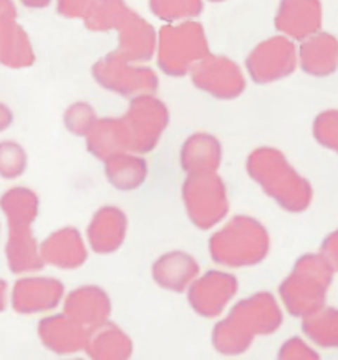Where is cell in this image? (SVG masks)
Wrapping results in <instances>:
<instances>
[{"mask_svg": "<svg viewBox=\"0 0 338 360\" xmlns=\"http://www.w3.org/2000/svg\"><path fill=\"white\" fill-rule=\"evenodd\" d=\"M284 322L282 307L274 294L256 292L230 309L212 329V347L222 355H240L251 349L259 335H271Z\"/></svg>", "mask_w": 338, "mask_h": 360, "instance_id": "1", "label": "cell"}, {"mask_svg": "<svg viewBox=\"0 0 338 360\" xmlns=\"http://www.w3.org/2000/svg\"><path fill=\"white\" fill-rule=\"evenodd\" d=\"M245 172L287 213H304L312 205V184L290 165L279 148H256L247 156Z\"/></svg>", "mask_w": 338, "mask_h": 360, "instance_id": "2", "label": "cell"}, {"mask_svg": "<svg viewBox=\"0 0 338 360\" xmlns=\"http://www.w3.org/2000/svg\"><path fill=\"white\" fill-rule=\"evenodd\" d=\"M271 251V234L261 221L238 214L217 229L209 239L212 261L222 267L244 269L266 259Z\"/></svg>", "mask_w": 338, "mask_h": 360, "instance_id": "3", "label": "cell"}, {"mask_svg": "<svg viewBox=\"0 0 338 360\" xmlns=\"http://www.w3.org/2000/svg\"><path fill=\"white\" fill-rule=\"evenodd\" d=\"M335 271L323 259L322 254H304L294 269L282 281L280 301L290 316L305 319L325 307L327 292Z\"/></svg>", "mask_w": 338, "mask_h": 360, "instance_id": "4", "label": "cell"}, {"mask_svg": "<svg viewBox=\"0 0 338 360\" xmlns=\"http://www.w3.org/2000/svg\"><path fill=\"white\" fill-rule=\"evenodd\" d=\"M206 30L199 22L184 20L163 27L157 34V67L168 77H184L209 55Z\"/></svg>", "mask_w": 338, "mask_h": 360, "instance_id": "5", "label": "cell"}, {"mask_svg": "<svg viewBox=\"0 0 338 360\" xmlns=\"http://www.w3.org/2000/svg\"><path fill=\"white\" fill-rule=\"evenodd\" d=\"M181 196L188 218L201 231L216 228L229 213L228 188L217 173L186 174Z\"/></svg>", "mask_w": 338, "mask_h": 360, "instance_id": "6", "label": "cell"}, {"mask_svg": "<svg viewBox=\"0 0 338 360\" xmlns=\"http://www.w3.org/2000/svg\"><path fill=\"white\" fill-rule=\"evenodd\" d=\"M122 123L129 153L148 155L160 145L161 136L169 127V110L156 95H141L129 100Z\"/></svg>", "mask_w": 338, "mask_h": 360, "instance_id": "7", "label": "cell"}, {"mask_svg": "<svg viewBox=\"0 0 338 360\" xmlns=\"http://www.w3.org/2000/svg\"><path fill=\"white\" fill-rule=\"evenodd\" d=\"M91 75L101 89L128 100L141 95H155L160 89V80L152 68L128 62L115 52L100 58L91 68Z\"/></svg>", "mask_w": 338, "mask_h": 360, "instance_id": "8", "label": "cell"}, {"mask_svg": "<svg viewBox=\"0 0 338 360\" xmlns=\"http://www.w3.org/2000/svg\"><path fill=\"white\" fill-rule=\"evenodd\" d=\"M297 63L299 52L292 39L285 35H275L252 49L245 60V68L254 83L268 85L292 75L297 68Z\"/></svg>", "mask_w": 338, "mask_h": 360, "instance_id": "9", "label": "cell"}, {"mask_svg": "<svg viewBox=\"0 0 338 360\" xmlns=\"http://www.w3.org/2000/svg\"><path fill=\"white\" fill-rule=\"evenodd\" d=\"M197 90L217 100L239 98L245 90V77L234 60L209 53L189 72Z\"/></svg>", "mask_w": 338, "mask_h": 360, "instance_id": "10", "label": "cell"}, {"mask_svg": "<svg viewBox=\"0 0 338 360\" xmlns=\"http://www.w3.org/2000/svg\"><path fill=\"white\" fill-rule=\"evenodd\" d=\"M238 290L239 281L235 276L214 269L193 281L188 288V301L197 316L216 319L226 311Z\"/></svg>", "mask_w": 338, "mask_h": 360, "instance_id": "11", "label": "cell"}, {"mask_svg": "<svg viewBox=\"0 0 338 360\" xmlns=\"http://www.w3.org/2000/svg\"><path fill=\"white\" fill-rule=\"evenodd\" d=\"M63 297L65 285L58 279L29 276L18 279L13 285L11 302L15 312L32 316L53 311L63 302Z\"/></svg>", "mask_w": 338, "mask_h": 360, "instance_id": "12", "label": "cell"}, {"mask_svg": "<svg viewBox=\"0 0 338 360\" xmlns=\"http://www.w3.org/2000/svg\"><path fill=\"white\" fill-rule=\"evenodd\" d=\"M275 29L292 40L304 41L322 29L320 0H280Z\"/></svg>", "mask_w": 338, "mask_h": 360, "instance_id": "13", "label": "cell"}, {"mask_svg": "<svg viewBox=\"0 0 338 360\" xmlns=\"http://www.w3.org/2000/svg\"><path fill=\"white\" fill-rule=\"evenodd\" d=\"M128 234V218L117 206H103L86 228V243L96 254H113L123 246Z\"/></svg>", "mask_w": 338, "mask_h": 360, "instance_id": "14", "label": "cell"}, {"mask_svg": "<svg viewBox=\"0 0 338 360\" xmlns=\"http://www.w3.org/2000/svg\"><path fill=\"white\" fill-rule=\"evenodd\" d=\"M40 252L45 264L57 269L73 271L85 264L88 259V248L82 233L72 226L53 231L40 244Z\"/></svg>", "mask_w": 338, "mask_h": 360, "instance_id": "15", "label": "cell"}, {"mask_svg": "<svg viewBox=\"0 0 338 360\" xmlns=\"http://www.w3.org/2000/svg\"><path fill=\"white\" fill-rule=\"evenodd\" d=\"M86 330V327L65 312L44 317L37 327L44 347L58 355L77 354L85 349Z\"/></svg>", "mask_w": 338, "mask_h": 360, "instance_id": "16", "label": "cell"}, {"mask_svg": "<svg viewBox=\"0 0 338 360\" xmlns=\"http://www.w3.org/2000/svg\"><path fill=\"white\" fill-rule=\"evenodd\" d=\"M63 312L90 329L110 319L111 299L100 285H82L65 295Z\"/></svg>", "mask_w": 338, "mask_h": 360, "instance_id": "17", "label": "cell"}, {"mask_svg": "<svg viewBox=\"0 0 338 360\" xmlns=\"http://www.w3.org/2000/svg\"><path fill=\"white\" fill-rule=\"evenodd\" d=\"M156 49L155 27L134 12V15L118 30V47L113 52L128 62L145 63L155 57Z\"/></svg>", "mask_w": 338, "mask_h": 360, "instance_id": "18", "label": "cell"}, {"mask_svg": "<svg viewBox=\"0 0 338 360\" xmlns=\"http://www.w3.org/2000/svg\"><path fill=\"white\" fill-rule=\"evenodd\" d=\"M199 262L184 251L164 252L152 262V281L166 290L184 292L199 276Z\"/></svg>", "mask_w": 338, "mask_h": 360, "instance_id": "19", "label": "cell"}, {"mask_svg": "<svg viewBox=\"0 0 338 360\" xmlns=\"http://www.w3.org/2000/svg\"><path fill=\"white\" fill-rule=\"evenodd\" d=\"M85 354L95 360H126L133 354V340L113 322L105 321L86 330Z\"/></svg>", "mask_w": 338, "mask_h": 360, "instance_id": "20", "label": "cell"}, {"mask_svg": "<svg viewBox=\"0 0 338 360\" xmlns=\"http://www.w3.org/2000/svg\"><path fill=\"white\" fill-rule=\"evenodd\" d=\"M222 145L211 133H193L183 143L179 163L186 174L217 173L222 165Z\"/></svg>", "mask_w": 338, "mask_h": 360, "instance_id": "21", "label": "cell"}, {"mask_svg": "<svg viewBox=\"0 0 338 360\" xmlns=\"http://www.w3.org/2000/svg\"><path fill=\"white\" fill-rule=\"evenodd\" d=\"M299 63L312 77H328L338 68V39L327 32H318L302 41Z\"/></svg>", "mask_w": 338, "mask_h": 360, "instance_id": "22", "label": "cell"}, {"mask_svg": "<svg viewBox=\"0 0 338 360\" xmlns=\"http://www.w3.org/2000/svg\"><path fill=\"white\" fill-rule=\"evenodd\" d=\"M6 257L8 269L13 274H29V272L40 271L45 266L40 244L37 243L32 226L8 228Z\"/></svg>", "mask_w": 338, "mask_h": 360, "instance_id": "23", "label": "cell"}, {"mask_svg": "<svg viewBox=\"0 0 338 360\" xmlns=\"http://www.w3.org/2000/svg\"><path fill=\"white\" fill-rule=\"evenodd\" d=\"M35 63V50L30 37L17 20L0 24V65L29 68Z\"/></svg>", "mask_w": 338, "mask_h": 360, "instance_id": "24", "label": "cell"}, {"mask_svg": "<svg viewBox=\"0 0 338 360\" xmlns=\"http://www.w3.org/2000/svg\"><path fill=\"white\" fill-rule=\"evenodd\" d=\"M86 150L100 161L128 151L122 118H98L85 135Z\"/></svg>", "mask_w": 338, "mask_h": 360, "instance_id": "25", "label": "cell"}, {"mask_svg": "<svg viewBox=\"0 0 338 360\" xmlns=\"http://www.w3.org/2000/svg\"><path fill=\"white\" fill-rule=\"evenodd\" d=\"M105 163V174L110 184L119 191H134L148 178V163L143 155L123 151L111 156Z\"/></svg>", "mask_w": 338, "mask_h": 360, "instance_id": "26", "label": "cell"}, {"mask_svg": "<svg viewBox=\"0 0 338 360\" xmlns=\"http://www.w3.org/2000/svg\"><path fill=\"white\" fill-rule=\"evenodd\" d=\"M0 210L6 216L8 228H25L39 218L40 200L34 189L15 186L0 198Z\"/></svg>", "mask_w": 338, "mask_h": 360, "instance_id": "27", "label": "cell"}, {"mask_svg": "<svg viewBox=\"0 0 338 360\" xmlns=\"http://www.w3.org/2000/svg\"><path fill=\"white\" fill-rule=\"evenodd\" d=\"M133 15L124 0H93L83 22L90 32H110L122 29Z\"/></svg>", "mask_w": 338, "mask_h": 360, "instance_id": "28", "label": "cell"}, {"mask_svg": "<svg viewBox=\"0 0 338 360\" xmlns=\"http://www.w3.org/2000/svg\"><path fill=\"white\" fill-rule=\"evenodd\" d=\"M302 330L318 347L338 349V309L322 307L318 312L305 317Z\"/></svg>", "mask_w": 338, "mask_h": 360, "instance_id": "29", "label": "cell"}, {"mask_svg": "<svg viewBox=\"0 0 338 360\" xmlns=\"http://www.w3.org/2000/svg\"><path fill=\"white\" fill-rule=\"evenodd\" d=\"M150 8L161 20L176 24L197 17L202 12V0H150Z\"/></svg>", "mask_w": 338, "mask_h": 360, "instance_id": "30", "label": "cell"}, {"mask_svg": "<svg viewBox=\"0 0 338 360\" xmlns=\"http://www.w3.org/2000/svg\"><path fill=\"white\" fill-rule=\"evenodd\" d=\"M29 156L15 141H0V178L15 179L25 173Z\"/></svg>", "mask_w": 338, "mask_h": 360, "instance_id": "31", "label": "cell"}, {"mask_svg": "<svg viewBox=\"0 0 338 360\" xmlns=\"http://www.w3.org/2000/svg\"><path fill=\"white\" fill-rule=\"evenodd\" d=\"M96 120V112L86 101H75L63 113V124L75 136H85Z\"/></svg>", "mask_w": 338, "mask_h": 360, "instance_id": "32", "label": "cell"}, {"mask_svg": "<svg viewBox=\"0 0 338 360\" xmlns=\"http://www.w3.org/2000/svg\"><path fill=\"white\" fill-rule=\"evenodd\" d=\"M312 131L318 145L338 153V110H325L317 115Z\"/></svg>", "mask_w": 338, "mask_h": 360, "instance_id": "33", "label": "cell"}, {"mask_svg": "<svg viewBox=\"0 0 338 360\" xmlns=\"http://www.w3.org/2000/svg\"><path fill=\"white\" fill-rule=\"evenodd\" d=\"M280 360H312L318 359V354L300 339V337H292V339L285 340L279 350Z\"/></svg>", "mask_w": 338, "mask_h": 360, "instance_id": "34", "label": "cell"}, {"mask_svg": "<svg viewBox=\"0 0 338 360\" xmlns=\"http://www.w3.org/2000/svg\"><path fill=\"white\" fill-rule=\"evenodd\" d=\"M93 0H57V12L65 18H83Z\"/></svg>", "mask_w": 338, "mask_h": 360, "instance_id": "35", "label": "cell"}, {"mask_svg": "<svg viewBox=\"0 0 338 360\" xmlns=\"http://www.w3.org/2000/svg\"><path fill=\"white\" fill-rule=\"evenodd\" d=\"M322 257L325 259L335 272H338V229L328 234L320 248Z\"/></svg>", "mask_w": 338, "mask_h": 360, "instance_id": "36", "label": "cell"}, {"mask_svg": "<svg viewBox=\"0 0 338 360\" xmlns=\"http://www.w3.org/2000/svg\"><path fill=\"white\" fill-rule=\"evenodd\" d=\"M17 20V7L12 0H0V24Z\"/></svg>", "mask_w": 338, "mask_h": 360, "instance_id": "37", "label": "cell"}, {"mask_svg": "<svg viewBox=\"0 0 338 360\" xmlns=\"http://www.w3.org/2000/svg\"><path fill=\"white\" fill-rule=\"evenodd\" d=\"M13 122V113L7 105L0 103V131H6Z\"/></svg>", "mask_w": 338, "mask_h": 360, "instance_id": "38", "label": "cell"}, {"mask_svg": "<svg viewBox=\"0 0 338 360\" xmlns=\"http://www.w3.org/2000/svg\"><path fill=\"white\" fill-rule=\"evenodd\" d=\"M8 302V284L0 278V312L6 311Z\"/></svg>", "mask_w": 338, "mask_h": 360, "instance_id": "39", "label": "cell"}, {"mask_svg": "<svg viewBox=\"0 0 338 360\" xmlns=\"http://www.w3.org/2000/svg\"><path fill=\"white\" fill-rule=\"evenodd\" d=\"M25 7L30 8H44L50 4V0H20Z\"/></svg>", "mask_w": 338, "mask_h": 360, "instance_id": "40", "label": "cell"}, {"mask_svg": "<svg viewBox=\"0 0 338 360\" xmlns=\"http://www.w3.org/2000/svg\"><path fill=\"white\" fill-rule=\"evenodd\" d=\"M211 2H224V0H211Z\"/></svg>", "mask_w": 338, "mask_h": 360, "instance_id": "41", "label": "cell"}]
</instances>
